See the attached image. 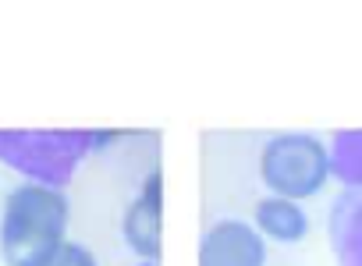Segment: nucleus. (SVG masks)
<instances>
[{
  "label": "nucleus",
  "instance_id": "7ed1b4c3",
  "mask_svg": "<svg viewBox=\"0 0 362 266\" xmlns=\"http://www.w3.org/2000/svg\"><path fill=\"white\" fill-rule=\"evenodd\" d=\"M259 181L270 195L302 202L327 188L330 181V149L320 135L281 132L270 135L259 149Z\"/></svg>",
  "mask_w": 362,
  "mask_h": 266
},
{
  "label": "nucleus",
  "instance_id": "9d476101",
  "mask_svg": "<svg viewBox=\"0 0 362 266\" xmlns=\"http://www.w3.org/2000/svg\"><path fill=\"white\" fill-rule=\"evenodd\" d=\"M135 266H160V262H135Z\"/></svg>",
  "mask_w": 362,
  "mask_h": 266
},
{
  "label": "nucleus",
  "instance_id": "423d86ee",
  "mask_svg": "<svg viewBox=\"0 0 362 266\" xmlns=\"http://www.w3.org/2000/svg\"><path fill=\"white\" fill-rule=\"evenodd\" d=\"M252 227L259 231L263 241L298 245L309 238V213L302 209V202H291L281 195H263L252 209Z\"/></svg>",
  "mask_w": 362,
  "mask_h": 266
},
{
  "label": "nucleus",
  "instance_id": "f03ea898",
  "mask_svg": "<svg viewBox=\"0 0 362 266\" xmlns=\"http://www.w3.org/2000/svg\"><path fill=\"white\" fill-rule=\"evenodd\" d=\"M114 132L82 128H0V163L33 185L68 188L89 153L114 142Z\"/></svg>",
  "mask_w": 362,
  "mask_h": 266
},
{
  "label": "nucleus",
  "instance_id": "39448f33",
  "mask_svg": "<svg viewBox=\"0 0 362 266\" xmlns=\"http://www.w3.org/2000/svg\"><path fill=\"white\" fill-rule=\"evenodd\" d=\"M199 266H267V241L249 220L224 216L199 241Z\"/></svg>",
  "mask_w": 362,
  "mask_h": 266
},
{
  "label": "nucleus",
  "instance_id": "0eeeda50",
  "mask_svg": "<svg viewBox=\"0 0 362 266\" xmlns=\"http://www.w3.org/2000/svg\"><path fill=\"white\" fill-rule=\"evenodd\" d=\"M330 245L337 266H362V192H348L330 209Z\"/></svg>",
  "mask_w": 362,
  "mask_h": 266
},
{
  "label": "nucleus",
  "instance_id": "20e7f679",
  "mask_svg": "<svg viewBox=\"0 0 362 266\" xmlns=\"http://www.w3.org/2000/svg\"><path fill=\"white\" fill-rule=\"evenodd\" d=\"M121 234H124V245L142 262L160 259V248H163V178L160 170H149L139 192L132 195V202L124 206Z\"/></svg>",
  "mask_w": 362,
  "mask_h": 266
},
{
  "label": "nucleus",
  "instance_id": "f257e3e1",
  "mask_svg": "<svg viewBox=\"0 0 362 266\" xmlns=\"http://www.w3.org/2000/svg\"><path fill=\"white\" fill-rule=\"evenodd\" d=\"M68 216L64 188L22 181L8 192L0 213V259L8 266H40L68 241Z\"/></svg>",
  "mask_w": 362,
  "mask_h": 266
},
{
  "label": "nucleus",
  "instance_id": "6e6552de",
  "mask_svg": "<svg viewBox=\"0 0 362 266\" xmlns=\"http://www.w3.org/2000/svg\"><path fill=\"white\" fill-rule=\"evenodd\" d=\"M330 178L348 192H362V132H337L330 139Z\"/></svg>",
  "mask_w": 362,
  "mask_h": 266
},
{
  "label": "nucleus",
  "instance_id": "1a4fd4ad",
  "mask_svg": "<svg viewBox=\"0 0 362 266\" xmlns=\"http://www.w3.org/2000/svg\"><path fill=\"white\" fill-rule=\"evenodd\" d=\"M40 266H100L96 262V255L86 248V245H78V241H64L50 259H43Z\"/></svg>",
  "mask_w": 362,
  "mask_h": 266
}]
</instances>
